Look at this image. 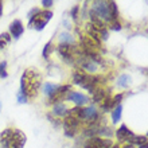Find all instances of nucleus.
Masks as SVG:
<instances>
[{"mask_svg": "<svg viewBox=\"0 0 148 148\" xmlns=\"http://www.w3.org/2000/svg\"><path fill=\"white\" fill-rule=\"evenodd\" d=\"M42 85V75L35 69H27L20 79V90L28 98H34L38 96V92Z\"/></svg>", "mask_w": 148, "mask_h": 148, "instance_id": "f257e3e1", "label": "nucleus"}, {"mask_svg": "<svg viewBox=\"0 0 148 148\" xmlns=\"http://www.w3.org/2000/svg\"><path fill=\"white\" fill-rule=\"evenodd\" d=\"M89 15L100 19L105 24H109L117 20V4L114 1H94L89 11Z\"/></svg>", "mask_w": 148, "mask_h": 148, "instance_id": "f03ea898", "label": "nucleus"}, {"mask_svg": "<svg viewBox=\"0 0 148 148\" xmlns=\"http://www.w3.org/2000/svg\"><path fill=\"white\" fill-rule=\"evenodd\" d=\"M26 135L16 128H7L0 133V148H24Z\"/></svg>", "mask_w": 148, "mask_h": 148, "instance_id": "7ed1b4c3", "label": "nucleus"}, {"mask_svg": "<svg viewBox=\"0 0 148 148\" xmlns=\"http://www.w3.org/2000/svg\"><path fill=\"white\" fill-rule=\"evenodd\" d=\"M71 79H73V84L81 86V88H84L86 90H89L90 93H93L94 90L98 88V81L101 79V77L88 74L84 70H81L79 67H77L73 71V74H71Z\"/></svg>", "mask_w": 148, "mask_h": 148, "instance_id": "20e7f679", "label": "nucleus"}, {"mask_svg": "<svg viewBox=\"0 0 148 148\" xmlns=\"http://www.w3.org/2000/svg\"><path fill=\"white\" fill-rule=\"evenodd\" d=\"M53 18V12L47 10H40V8H34L28 14V27L35 28L38 31L43 30L49 23V20Z\"/></svg>", "mask_w": 148, "mask_h": 148, "instance_id": "39448f33", "label": "nucleus"}, {"mask_svg": "<svg viewBox=\"0 0 148 148\" xmlns=\"http://www.w3.org/2000/svg\"><path fill=\"white\" fill-rule=\"evenodd\" d=\"M79 125H81V121L78 120L77 117L71 116V114H67L63 120V128H65V135L67 137H74L78 133V129H79Z\"/></svg>", "mask_w": 148, "mask_h": 148, "instance_id": "423d86ee", "label": "nucleus"}, {"mask_svg": "<svg viewBox=\"0 0 148 148\" xmlns=\"http://www.w3.org/2000/svg\"><path fill=\"white\" fill-rule=\"evenodd\" d=\"M70 90H71V85L58 86V89L54 92V94H53L51 97H49V104L55 105V104H59V102H63L66 100V96Z\"/></svg>", "mask_w": 148, "mask_h": 148, "instance_id": "0eeeda50", "label": "nucleus"}, {"mask_svg": "<svg viewBox=\"0 0 148 148\" xmlns=\"http://www.w3.org/2000/svg\"><path fill=\"white\" fill-rule=\"evenodd\" d=\"M113 145L110 139L106 137H92L85 143L84 148H110Z\"/></svg>", "mask_w": 148, "mask_h": 148, "instance_id": "6e6552de", "label": "nucleus"}, {"mask_svg": "<svg viewBox=\"0 0 148 148\" xmlns=\"http://www.w3.org/2000/svg\"><path fill=\"white\" fill-rule=\"evenodd\" d=\"M65 101L73 102L75 106H82V105H85L86 102L89 101V97L85 96V94L79 93V92H77V90H70V92L67 93L66 100H65Z\"/></svg>", "mask_w": 148, "mask_h": 148, "instance_id": "1a4fd4ad", "label": "nucleus"}, {"mask_svg": "<svg viewBox=\"0 0 148 148\" xmlns=\"http://www.w3.org/2000/svg\"><path fill=\"white\" fill-rule=\"evenodd\" d=\"M23 31H24L23 23H22L19 19H15L11 24H10V32H8V34L11 35V38L14 36L15 39H18L22 34H23Z\"/></svg>", "mask_w": 148, "mask_h": 148, "instance_id": "9d476101", "label": "nucleus"}, {"mask_svg": "<svg viewBox=\"0 0 148 148\" xmlns=\"http://www.w3.org/2000/svg\"><path fill=\"white\" fill-rule=\"evenodd\" d=\"M116 136H117V139H119V141H128L129 139L133 136V132L132 131H129L127 125L123 124L120 128L117 129Z\"/></svg>", "mask_w": 148, "mask_h": 148, "instance_id": "9b49d317", "label": "nucleus"}, {"mask_svg": "<svg viewBox=\"0 0 148 148\" xmlns=\"http://www.w3.org/2000/svg\"><path fill=\"white\" fill-rule=\"evenodd\" d=\"M92 94H93V101L97 104H101L110 96V92H108L106 89H102V88H97Z\"/></svg>", "mask_w": 148, "mask_h": 148, "instance_id": "f8f14e48", "label": "nucleus"}, {"mask_svg": "<svg viewBox=\"0 0 148 148\" xmlns=\"http://www.w3.org/2000/svg\"><path fill=\"white\" fill-rule=\"evenodd\" d=\"M51 113H53L55 117H66L67 113H69V108H67L66 104L59 102V104H55V105H53Z\"/></svg>", "mask_w": 148, "mask_h": 148, "instance_id": "ddd939ff", "label": "nucleus"}, {"mask_svg": "<svg viewBox=\"0 0 148 148\" xmlns=\"http://www.w3.org/2000/svg\"><path fill=\"white\" fill-rule=\"evenodd\" d=\"M57 89H58V85L51 84V82H45V85H43V93L46 94L47 97H51Z\"/></svg>", "mask_w": 148, "mask_h": 148, "instance_id": "4468645a", "label": "nucleus"}, {"mask_svg": "<svg viewBox=\"0 0 148 148\" xmlns=\"http://www.w3.org/2000/svg\"><path fill=\"white\" fill-rule=\"evenodd\" d=\"M147 141V136H137V135H133L131 139L128 140V144L131 145H143Z\"/></svg>", "mask_w": 148, "mask_h": 148, "instance_id": "2eb2a0df", "label": "nucleus"}, {"mask_svg": "<svg viewBox=\"0 0 148 148\" xmlns=\"http://www.w3.org/2000/svg\"><path fill=\"white\" fill-rule=\"evenodd\" d=\"M59 42H61V45H75V39L70 34L62 32L61 36H59Z\"/></svg>", "mask_w": 148, "mask_h": 148, "instance_id": "dca6fc26", "label": "nucleus"}, {"mask_svg": "<svg viewBox=\"0 0 148 148\" xmlns=\"http://www.w3.org/2000/svg\"><path fill=\"white\" fill-rule=\"evenodd\" d=\"M121 110H123L121 104H120V105H117L116 108L113 109V112H112V121H113V124H117V123L120 121V119H121Z\"/></svg>", "mask_w": 148, "mask_h": 148, "instance_id": "f3484780", "label": "nucleus"}, {"mask_svg": "<svg viewBox=\"0 0 148 148\" xmlns=\"http://www.w3.org/2000/svg\"><path fill=\"white\" fill-rule=\"evenodd\" d=\"M10 42H11V35H10L8 32H3V34L0 35V51L4 50V47L7 46Z\"/></svg>", "mask_w": 148, "mask_h": 148, "instance_id": "a211bd4d", "label": "nucleus"}, {"mask_svg": "<svg viewBox=\"0 0 148 148\" xmlns=\"http://www.w3.org/2000/svg\"><path fill=\"white\" fill-rule=\"evenodd\" d=\"M129 82H131V77L127 74H123L119 78V86H121V88H128Z\"/></svg>", "mask_w": 148, "mask_h": 148, "instance_id": "6ab92c4d", "label": "nucleus"}, {"mask_svg": "<svg viewBox=\"0 0 148 148\" xmlns=\"http://www.w3.org/2000/svg\"><path fill=\"white\" fill-rule=\"evenodd\" d=\"M51 45H53V42H49L45 46V49H43V58H49V55H50V53H51V50H53V47H51Z\"/></svg>", "mask_w": 148, "mask_h": 148, "instance_id": "aec40b11", "label": "nucleus"}, {"mask_svg": "<svg viewBox=\"0 0 148 148\" xmlns=\"http://www.w3.org/2000/svg\"><path fill=\"white\" fill-rule=\"evenodd\" d=\"M5 66H7V62H5V61H3V62L0 63V77L1 78H5L8 75L7 70H5Z\"/></svg>", "mask_w": 148, "mask_h": 148, "instance_id": "412c9836", "label": "nucleus"}, {"mask_svg": "<svg viewBox=\"0 0 148 148\" xmlns=\"http://www.w3.org/2000/svg\"><path fill=\"white\" fill-rule=\"evenodd\" d=\"M108 27H109L110 30H116V31H119V30H121V23H119L117 20H114V22H112V23L108 24Z\"/></svg>", "mask_w": 148, "mask_h": 148, "instance_id": "4be33fe9", "label": "nucleus"}, {"mask_svg": "<svg viewBox=\"0 0 148 148\" xmlns=\"http://www.w3.org/2000/svg\"><path fill=\"white\" fill-rule=\"evenodd\" d=\"M123 97H124V94L120 93V94H116L114 97H113V101H114V105H120V101L123 100Z\"/></svg>", "mask_w": 148, "mask_h": 148, "instance_id": "5701e85b", "label": "nucleus"}, {"mask_svg": "<svg viewBox=\"0 0 148 148\" xmlns=\"http://www.w3.org/2000/svg\"><path fill=\"white\" fill-rule=\"evenodd\" d=\"M18 101H19L20 104H24V102H27V97H26L22 92H19V93H18Z\"/></svg>", "mask_w": 148, "mask_h": 148, "instance_id": "b1692460", "label": "nucleus"}, {"mask_svg": "<svg viewBox=\"0 0 148 148\" xmlns=\"http://www.w3.org/2000/svg\"><path fill=\"white\" fill-rule=\"evenodd\" d=\"M53 4H54V1H53V0H43V1H42L43 8H50Z\"/></svg>", "mask_w": 148, "mask_h": 148, "instance_id": "393cba45", "label": "nucleus"}, {"mask_svg": "<svg viewBox=\"0 0 148 148\" xmlns=\"http://www.w3.org/2000/svg\"><path fill=\"white\" fill-rule=\"evenodd\" d=\"M77 14H78V5H74L73 7V10H71V18H73L74 20L77 19Z\"/></svg>", "mask_w": 148, "mask_h": 148, "instance_id": "a878e982", "label": "nucleus"}, {"mask_svg": "<svg viewBox=\"0 0 148 148\" xmlns=\"http://www.w3.org/2000/svg\"><path fill=\"white\" fill-rule=\"evenodd\" d=\"M139 148H148V140L145 141V143H144V144H143V145H140V147H139Z\"/></svg>", "mask_w": 148, "mask_h": 148, "instance_id": "bb28decb", "label": "nucleus"}, {"mask_svg": "<svg viewBox=\"0 0 148 148\" xmlns=\"http://www.w3.org/2000/svg\"><path fill=\"white\" fill-rule=\"evenodd\" d=\"M1 14H3V3L0 1V16H1Z\"/></svg>", "mask_w": 148, "mask_h": 148, "instance_id": "cd10ccee", "label": "nucleus"}, {"mask_svg": "<svg viewBox=\"0 0 148 148\" xmlns=\"http://www.w3.org/2000/svg\"><path fill=\"white\" fill-rule=\"evenodd\" d=\"M110 148H120V145H119V144H113Z\"/></svg>", "mask_w": 148, "mask_h": 148, "instance_id": "c85d7f7f", "label": "nucleus"}, {"mask_svg": "<svg viewBox=\"0 0 148 148\" xmlns=\"http://www.w3.org/2000/svg\"><path fill=\"white\" fill-rule=\"evenodd\" d=\"M123 148H133V145H131V144H128V145H125V147H123Z\"/></svg>", "mask_w": 148, "mask_h": 148, "instance_id": "c756f323", "label": "nucleus"}]
</instances>
